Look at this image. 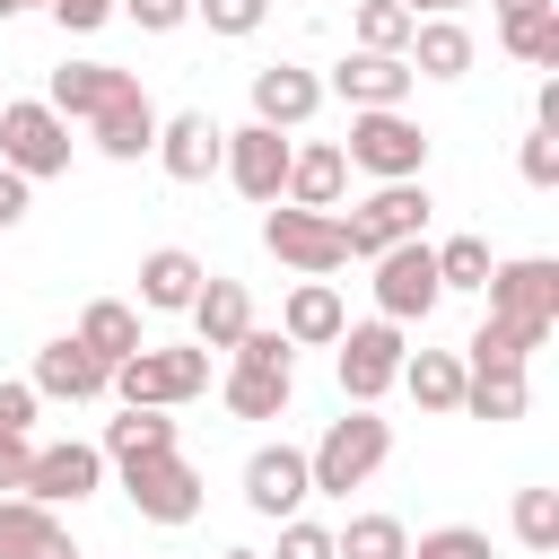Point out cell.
<instances>
[{"label":"cell","mask_w":559,"mask_h":559,"mask_svg":"<svg viewBox=\"0 0 559 559\" xmlns=\"http://www.w3.org/2000/svg\"><path fill=\"white\" fill-rule=\"evenodd\" d=\"M218 559H262V550H218Z\"/></svg>","instance_id":"cell-48"},{"label":"cell","mask_w":559,"mask_h":559,"mask_svg":"<svg viewBox=\"0 0 559 559\" xmlns=\"http://www.w3.org/2000/svg\"><path fill=\"white\" fill-rule=\"evenodd\" d=\"M411 559H489V533L480 524H437L411 542Z\"/></svg>","instance_id":"cell-36"},{"label":"cell","mask_w":559,"mask_h":559,"mask_svg":"<svg viewBox=\"0 0 559 559\" xmlns=\"http://www.w3.org/2000/svg\"><path fill=\"white\" fill-rule=\"evenodd\" d=\"M201 280H210V271H201V253L157 245V253L140 262V306H148V314H183V306L201 297Z\"/></svg>","instance_id":"cell-24"},{"label":"cell","mask_w":559,"mask_h":559,"mask_svg":"<svg viewBox=\"0 0 559 559\" xmlns=\"http://www.w3.org/2000/svg\"><path fill=\"white\" fill-rule=\"evenodd\" d=\"M428 253H437V288H480L489 280V236H445Z\"/></svg>","instance_id":"cell-34"},{"label":"cell","mask_w":559,"mask_h":559,"mask_svg":"<svg viewBox=\"0 0 559 559\" xmlns=\"http://www.w3.org/2000/svg\"><path fill=\"white\" fill-rule=\"evenodd\" d=\"M411 79H419V70H411L402 52H349V61L323 79V96H349V114H358V105H402Z\"/></svg>","instance_id":"cell-18"},{"label":"cell","mask_w":559,"mask_h":559,"mask_svg":"<svg viewBox=\"0 0 559 559\" xmlns=\"http://www.w3.org/2000/svg\"><path fill=\"white\" fill-rule=\"evenodd\" d=\"M306 498H314V480H306V454H297V445H262V454L245 463V507H253V515L288 524Z\"/></svg>","instance_id":"cell-16"},{"label":"cell","mask_w":559,"mask_h":559,"mask_svg":"<svg viewBox=\"0 0 559 559\" xmlns=\"http://www.w3.org/2000/svg\"><path fill=\"white\" fill-rule=\"evenodd\" d=\"M0 166H17L26 183H52V175H70V122H61L44 96H17V105H0Z\"/></svg>","instance_id":"cell-7"},{"label":"cell","mask_w":559,"mask_h":559,"mask_svg":"<svg viewBox=\"0 0 559 559\" xmlns=\"http://www.w3.org/2000/svg\"><path fill=\"white\" fill-rule=\"evenodd\" d=\"M218 148H227V131H218L201 105H183V114H157V140H148V157H157L175 183H210V175H218Z\"/></svg>","instance_id":"cell-12"},{"label":"cell","mask_w":559,"mask_h":559,"mask_svg":"<svg viewBox=\"0 0 559 559\" xmlns=\"http://www.w3.org/2000/svg\"><path fill=\"white\" fill-rule=\"evenodd\" d=\"M61 550H70L61 515H52L44 498H17V489H0V559H61Z\"/></svg>","instance_id":"cell-21"},{"label":"cell","mask_w":559,"mask_h":559,"mask_svg":"<svg viewBox=\"0 0 559 559\" xmlns=\"http://www.w3.org/2000/svg\"><path fill=\"white\" fill-rule=\"evenodd\" d=\"M437 253H428V236H402V245H384L376 253V314L384 323H428L437 314Z\"/></svg>","instance_id":"cell-8"},{"label":"cell","mask_w":559,"mask_h":559,"mask_svg":"<svg viewBox=\"0 0 559 559\" xmlns=\"http://www.w3.org/2000/svg\"><path fill=\"white\" fill-rule=\"evenodd\" d=\"M341 157H349L358 175H376V183H411V175L428 166V131H419L402 105H358Z\"/></svg>","instance_id":"cell-4"},{"label":"cell","mask_w":559,"mask_h":559,"mask_svg":"<svg viewBox=\"0 0 559 559\" xmlns=\"http://www.w3.org/2000/svg\"><path fill=\"white\" fill-rule=\"evenodd\" d=\"M262 245H271V262H288L297 280H332V271L349 262L341 210H297V201H271V210H262Z\"/></svg>","instance_id":"cell-5"},{"label":"cell","mask_w":559,"mask_h":559,"mask_svg":"<svg viewBox=\"0 0 559 559\" xmlns=\"http://www.w3.org/2000/svg\"><path fill=\"white\" fill-rule=\"evenodd\" d=\"M61 559H79V550H61Z\"/></svg>","instance_id":"cell-49"},{"label":"cell","mask_w":559,"mask_h":559,"mask_svg":"<svg viewBox=\"0 0 559 559\" xmlns=\"http://www.w3.org/2000/svg\"><path fill=\"white\" fill-rule=\"evenodd\" d=\"M402 323H341V341H332V367H341V393L349 402H384L393 393V376H402Z\"/></svg>","instance_id":"cell-9"},{"label":"cell","mask_w":559,"mask_h":559,"mask_svg":"<svg viewBox=\"0 0 559 559\" xmlns=\"http://www.w3.org/2000/svg\"><path fill=\"white\" fill-rule=\"evenodd\" d=\"M288 393H297V376H288V367H253V358H236V367H227V411H236V419H280V411H288Z\"/></svg>","instance_id":"cell-28"},{"label":"cell","mask_w":559,"mask_h":559,"mask_svg":"<svg viewBox=\"0 0 559 559\" xmlns=\"http://www.w3.org/2000/svg\"><path fill=\"white\" fill-rule=\"evenodd\" d=\"M349 26H358V52H402L419 17H411L402 0H358V17H349Z\"/></svg>","instance_id":"cell-33"},{"label":"cell","mask_w":559,"mask_h":559,"mask_svg":"<svg viewBox=\"0 0 559 559\" xmlns=\"http://www.w3.org/2000/svg\"><path fill=\"white\" fill-rule=\"evenodd\" d=\"M17 9H35V0H0V17H17Z\"/></svg>","instance_id":"cell-47"},{"label":"cell","mask_w":559,"mask_h":559,"mask_svg":"<svg viewBox=\"0 0 559 559\" xmlns=\"http://www.w3.org/2000/svg\"><path fill=\"white\" fill-rule=\"evenodd\" d=\"M26 463H35V437L0 428V489H26Z\"/></svg>","instance_id":"cell-44"},{"label":"cell","mask_w":559,"mask_h":559,"mask_svg":"<svg viewBox=\"0 0 559 559\" xmlns=\"http://www.w3.org/2000/svg\"><path fill=\"white\" fill-rule=\"evenodd\" d=\"M105 463H148V454H175V419L166 411H131L122 402V419H105V445H96Z\"/></svg>","instance_id":"cell-29"},{"label":"cell","mask_w":559,"mask_h":559,"mask_svg":"<svg viewBox=\"0 0 559 559\" xmlns=\"http://www.w3.org/2000/svg\"><path fill=\"white\" fill-rule=\"evenodd\" d=\"M105 376H114V367H105L79 332H61V341H44V349H35V376H26V384H35L44 402H96V393H105Z\"/></svg>","instance_id":"cell-15"},{"label":"cell","mask_w":559,"mask_h":559,"mask_svg":"<svg viewBox=\"0 0 559 559\" xmlns=\"http://www.w3.org/2000/svg\"><path fill=\"white\" fill-rule=\"evenodd\" d=\"M498 44L533 70H559V0L550 9H498Z\"/></svg>","instance_id":"cell-30"},{"label":"cell","mask_w":559,"mask_h":559,"mask_svg":"<svg viewBox=\"0 0 559 559\" xmlns=\"http://www.w3.org/2000/svg\"><path fill=\"white\" fill-rule=\"evenodd\" d=\"M288 148H297V140H280L271 122H236V131H227V148H218V175H227L245 201H262V210H271V201H280V183H288Z\"/></svg>","instance_id":"cell-10"},{"label":"cell","mask_w":559,"mask_h":559,"mask_svg":"<svg viewBox=\"0 0 559 559\" xmlns=\"http://www.w3.org/2000/svg\"><path fill=\"white\" fill-rule=\"evenodd\" d=\"M87 131H96V148H105L114 166H131V157H148V140H157V105H148V87H131L122 105H105V114H96Z\"/></svg>","instance_id":"cell-26"},{"label":"cell","mask_w":559,"mask_h":559,"mask_svg":"<svg viewBox=\"0 0 559 559\" xmlns=\"http://www.w3.org/2000/svg\"><path fill=\"white\" fill-rule=\"evenodd\" d=\"M105 489V454L96 445H35V463H26V489L17 498H44V507H79V498H96Z\"/></svg>","instance_id":"cell-13"},{"label":"cell","mask_w":559,"mask_h":559,"mask_svg":"<svg viewBox=\"0 0 559 559\" xmlns=\"http://www.w3.org/2000/svg\"><path fill=\"white\" fill-rule=\"evenodd\" d=\"M402 9H411V17H454L463 0H402Z\"/></svg>","instance_id":"cell-46"},{"label":"cell","mask_w":559,"mask_h":559,"mask_svg":"<svg viewBox=\"0 0 559 559\" xmlns=\"http://www.w3.org/2000/svg\"><path fill=\"white\" fill-rule=\"evenodd\" d=\"M35 9H52V17L70 26V35H96V26L114 17V0H35Z\"/></svg>","instance_id":"cell-43"},{"label":"cell","mask_w":559,"mask_h":559,"mask_svg":"<svg viewBox=\"0 0 559 559\" xmlns=\"http://www.w3.org/2000/svg\"><path fill=\"white\" fill-rule=\"evenodd\" d=\"M332 559H411V533H402V515H349L332 533Z\"/></svg>","instance_id":"cell-32"},{"label":"cell","mask_w":559,"mask_h":559,"mask_svg":"<svg viewBox=\"0 0 559 559\" xmlns=\"http://www.w3.org/2000/svg\"><path fill=\"white\" fill-rule=\"evenodd\" d=\"M79 341H87L105 367H122L131 349H148V341H140V306H122V297H96V306L79 314Z\"/></svg>","instance_id":"cell-31"},{"label":"cell","mask_w":559,"mask_h":559,"mask_svg":"<svg viewBox=\"0 0 559 559\" xmlns=\"http://www.w3.org/2000/svg\"><path fill=\"white\" fill-rule=\"evenodd\" d=\"M489 323H507L524 349H542L550 341V323H559V262L550 253H524V262H489Z\"/></svg>","instance_id":"cell-2"},{"label":"cell","mask_w":559,"mask_h":559,"mask_svg":"<svg viewBox=\"0 0 559 559\" xmlns=\"http://www.w3.org/2000/svg\"><path fill=\"white\" fill-rule=\"evenodd\" d=\"M341 288L332 280H297L288 288V306H280V332H288V349H332L341 341Z\"/></svg>","instance_id":"cell-23"},{"label":"cell","mask_w":559,"mask_h":559,"mask_svg":"<svg viewBox=\"0 0 559 559\" xmlns=\"http://www.w3.org/2000/svg\"><path fill=\"white\" fill-rule=\"evenodd\" d=\"M271 559H332V533H323V524H306V515H288Z\"/></svg>","instance_id":"cell-41"},{"label":"cell","mask_w":559,"mask_h":559,"mask_svg":"<svg viewBox=\"0 0 559 559\" xmlns=\"http://www.w3.org/2000/svg\"><path fill=\"white\" fill-rule=\"evenodd\" d=\"M105 393L131 402V411H175V402L210 393V349H201V341H183V349H131V358L105 376Z\"/></svg>","instance_id":"cell-3"},{"label":"cell","mask_w":559,"mask_h":559,"mask_svg":"<svg viewBox=\"0 0 559 559\" xmlns=\"http://www.w3.org/2000/svg\"><path fill=\"white\" fill-rule=\"evenodd\" d=\"M515 542L524 550H559V489H515Z\"/></svg>","instance_id":"cell-35"},{"label":"cell","mask_w":559,"mask_h":559,"mask_svg":"<svg viewBox=\"0 0 559 559\" xmlns=\"http://www.w3.org/2000/svg\"><path fill=\"white\" fill-rule=\"evenodd\" d=\"M183 314H192L201 349H236V341H245V323H253V297H245V280L210 271V280H201V297H192Z\"/></svg>","instance_id":"cell-22"},{"label":"cell","mask_w":559,"mask_h":559,"mask_svg":"<svg viewBox=\"0 0 559 559\" xmlns=\"http://www.w3.org/2000/svg\"><path fill=\"white\" fill-rule=\"evenodd\" d=\"M192 17H201L210 35H253V26L271 17V0H192Z\"/></svg>","instance_id":"cell-37"},{"label":"cell","mask_w":559,"mask_h":559,"mask_svg":"<svg viewBox=\"0 0 559 559\" xmlns=\"http://www.w3.org/2000/svg\"><path fill=\"white\" fill-rule=\"evenodd\" d=\"M428 183L411 175V183H376L349 218H341V236H349V262H376L384 245H402V236H428Z\"/></svg>","instance_id":"cell-6"},{"label":"cell","mask_w":559,"mask_h":559,"mask_svg":"<svg viewBox=\"0 0 559 559\" xmlns=\"http://www.w3.org/2000/svg\"><path fill=\"white\" fill-rule=\"evenodd\" d=\"M122 498L148 524H192L201 515V472L183 454H148V463H122Z\"/></svg>","instance_id":"cell-11"},{"label":"cell","mask_w":559,"mask_h":559,"mask_svg":"<svg viewBox=\"0 0 559 559\" xmlns=\"http://www.w3.org/2000/svg\"><path fill=\"white\" fill-rule=\"evenodd\" d=\"M341 183H349L341 140H306V148H288V183H280V201H297V210H341Z\"/></svg>","instance_id":"cell-19"},{"label":"cell","mask_w":559,"mask_h":559,"mask_svg":"<svg viewBox=\"0 0 559 559\" xmlns=\"http://www.w3.org/2000/svg\"><path fill=\"white\" fill-rule=\"evenodd\" d=\"M524 402H533V376H524V358H463V411L472 419H524Z\"/></svg>","instance_id":"cell-20"},{"label":"cell","mask_w":559,"mask_h":559,"mask_svg":"<svg viewBox=\"0 0 559 559\" xmlns=\"http://www.w3.org/2000/svg\"><path fill=\"white\" fill-rule=\"evenodd\" d=\"M314 105H323V79H314V70H297V61L253 70V122H271V131H306Z\"/></svg>","instance_id":"cell-17"},{"label":"cell","mask_w":559,"mask_h":559,"mask_svg":"<svg viewBox=\"0 0 559 559\" xmlns=\"http://www.w3.org/2000/svg\"><path fill=\"white\" fill-rule=\"evenodd\" d=\"M515 166H524L533 192H550V183H559V131H524V157H515Z\"/></svg>","instance_id":"cell-38"},{"label":"cell","mask_w":559,"mask_h":559,"mask_svg":"<svg viewBox=\"0 0 559 559\" xmlns=\"http://www.w3.org/2000/svg\"><path fill=\"white\" fill-rule=\"evenodd\" d=\"M114 9H122L140 35H175V26L192 17V0H114Z\"/></svg>","instance_id":"cell-39"},{"label":"cell","mask_w":559,"mask_h":559,"mask_svg":"<svg viewBox=\"0 0 559 559\" xmlns=\"http://www.w3.org/2000/svg\"><path fill=\"white\" fill-rule=\"evenodd\" d=\"M393 384H411V402H419V411L454 419V411H463V349H419V358H402V376H393Z\"/></svg>","instance_id":"cell-27"},{"label":"cell","mask_w":559,"mask_h":559,"mask_svg":"<svg viewBox=\"0 0 559 559\" xmlns=\"http://www.w3.org/2000/svg\"><path fill=\"white\" fill-rule=\"evenodd\" d=\"M227 358H253V367H288L297 349H288V332H280V323H271V332H262V323H245V341H236Z\"/></svg>","instance_id":"cell-40"},{"label":"cell","mask_w":559,"mask_h":559,"mask_svg":"<svg viewBox=\"0 0 559 559\" xmlns=\"http://www.w3.org/2000/svg\"><path fill=\"white\" fill-rule=\"evenodd\" d=\"M131 87H140V79H131V70H114V61H61V70H52V87H44V105H52L61 122H96V114H105V105H122Z\"/></svg>","instance_id":"cell-14"},{"label":"cell","mask_w":559,"mask_h":559,"mask_svg":"<svg viewBox=\"0 0 559 559\" xmlns=\"http://www.w3.org/2000/svg\"><path fill=\"white\" fill-rule=\"evenodd\" d=\"M384 454H393V419H376V402H349V411L314 437L306 480H314L323 498H349V489H367V480L384 472Z\"/></svg>","instance_id":"cell-1"},{"label":"cell","mask_w":559,"mask_h":559,"mask_svg":"<svg viewBox=\"0 0 559 559\" xmlns=\"http://www.w3.org/2000/svg\"><path fill=\"white\" fill-rule=\"evenodd\" d=\"M26 192H35V183H26L17 166H0V236H9L17 218H26Z\"/></svg>","instance_id":"cell-45"},{"label":"cell","mask_w":559,"mask_h":559,"mask_svg":"<svg viewBox=\"0 0 559 559\" xmlns=\"http://www.w3.org/2000/svg\"><path fill=\"white\" fill-rule=\"evenodd\" d=\"M35 402H44V393L9 376V384H0V428H17V437H35Z\"/></svg>","instance_id":"cell-42"},{"label":"cell","mask_w":559,"mask_h":559,"mask_svg":"<svg viewBox=\"0 0 559 559\" xmlns=\"http://www.w3.org/2000/svg\"><path fill=\"white\" fill-rule=\"evenodd\" d=\"M402 61H411L419 79H463V70H472V26H463V17H419L411 44H402Z\"/></svg>","instance_id":"cell-25"}]
</instances>
